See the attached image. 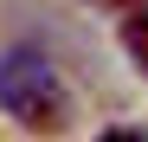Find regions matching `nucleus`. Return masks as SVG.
Masks as SVG:
<instances>
[{"instance_id": "obj_1", "label": "nucleus", "mask_w": 148, "mask_h": 142, "mask_svg": "<svg viewBox=\"0 0 148 142\" xmlns=\"http://www.w3.org/2000/svg\"><path fill=\"white\" fill-rule=\"evenodd\" d=\"M0 110L32 136H52V129L71 123V97H64V84H58L45 52H32V45L0 52Z\"/></svg>"}, {"instance_id": "obj_2", "label": "nucleus", "mask_w": 148, "mask_h": 142, "mask_svg": "<svg viewBox=\"0 0 148 142\" xmlns=\"http://www.w3.org/2000/svg\"><path fill=\"white\" fill-rule=\"evenodd\" d=\"M122 52H129V58H135V71L148 78V7L122 13Z\"/></svg>"}, {"instance_id": "obj_3", "label": "nucleus", "mask_w": 148, "mask_h": 142, "mask_svg": "<svg viewBox=\"0 0 148 142\" xmlns=\"http://www.w3.org/2000/svg\"><path fill=\"white\" fill-rule=\"evenodd\" d=\"M103 142H148V129H122L116 123V129H103Z\"/></svg>"}, {"instance_id": "obj_4", "label": "nucleus", "mask_w": 148, "mask_h": 142, "mask_svg": "<svg viewBox=\"0 0 148 142\" xmlns=\"http://www.w3.org/2000/svg\"><path fill=\"white\" fill-rule=\"evenodd\" d=\"M90 7H116V13H135V7H148V0H90Z\"/></svg>"}]
</instances>
